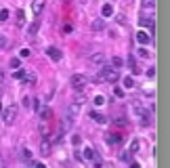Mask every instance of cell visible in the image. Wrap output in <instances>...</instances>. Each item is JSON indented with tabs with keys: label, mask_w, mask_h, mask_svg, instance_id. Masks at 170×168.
<instances>
[{
	"label": "cell",
	"mask_w": 170,
	"mask_h": 168,
	"mask_svg": "<svg viewBox=\"0 0 170 168\" xmlns=\"http://www.w3.org/2000/svg\"><path fill=\"white\" fill-rule=\"evenodd\" d=\"M122 141H124V137H122V134H118V132L107 134V143H109V145H120Z\"/></svg>",
	"instance_id": "cell-6"
},
{
	"label": "cell",
	"mask_w": 170,
	"mask_h": 168,
	"mask_svg": "<svg viewBox=\"0 0 170 168\" xmlns=\"http://www.w3.org/2000/svg\"><path fill=\"white\" fill-rule=\"evenodd\" d=\"M32 103H34V99H30V97L23 99V105H25V107H32Z\"/></svg>",
	"instance_id": "cell-37"
},
{
	"label": "cell",
	"mask_w": 170,
	"mask_h": 168,
	"mask_svg": "<svg viewBox=\"0 0 170 168\" xmlns=\"http://www.w3.org/2000/svg\"><path fill=\"white\" fill-rule=\"evenodd\" d=\"M101 15H103V17H111V15H114V6H111V4H103Z\"/></svg>",
	"instance_id": "cell-17"
},
{
	"label": "cell",
	"mask_w": 170,
	"mask_h": 168,
	"mask_svg": "<svg viewBox=\"0 0 170 168\" xmlns=\"http://www.w3.org/2000/svg\"><path fill=\"white\" fill-rule=\"evenodd\" d=\"M134 86H136V84H134V80H132L130 76H128V78H124V88H134Z\"/></svg>",
	"instance_id": "cell-25"
},
{
	"label": "cell",
	"mask_w": 170,
	"mask_h": 168,
	"mask_svg": "<svg viewBox=\"0 0 170 168\" xmlns=\"http://www.w3.org/2000/svg\"><path fill=\"white\" fill-rule=\"evenodd\" d=\"M143 8H156V0H143Z\"/></svg>",
	"instance_id": "cell-28"
},
{
	"label": "cell",
	"mask_w": 170,
	"mask_h": 168,
	"mask_svg": "<svg viewBox=\"0 0 170 168\" xmlns=\"http://www.w3.org/2000/svg\"><path fill=\"white\" fill-rule=\"evenodd\" d=\"M92 103H95V105H103V103H105V97H101V95H97V97L92 99Z\"/></svg>",
	"instance_id": "cell-29"
},
{
	"label": "cell",
	"mask_w": 170,
	"mask_h": 168,
	"mask_svg": "<svg viewBox=\"0 0 170 168\" xmlns=\"http://www.w3.org/2000/svg\"><path fill=\"white\" fill-rule=\"evenodd\" d=\"M82 156H84L86 160H95V158H97V156H95V149H92V147H84V153H82Z\"/></svg>",
	"instance_id": "cell-20"
},
{
	"label": "cell",
	"mask_w": 170,
	"mask_h": 168,
	"mask_svg": "<svg viewBox=\"0 0 170 168\" xmlns=\"http://www.w3.org/2000/svg\"><path fill=\"white\" fill-rule=\"evenodd\" d=\"M118 80H120V72H118L116 67H105V65H101L99 74L95 76V82H109V84H116Z\"/></svg>",
	"instance_id": "cell-1"
},
{
	"label": "cell",
	"mask_w": 170,
	"mask_h": 168,
	"mask_svg": "<svg viewBox=\"0 0 170 168\" xmlns=\"http://www.w3.org/2000/svg\"><path fill=\"white\" fill-rule=\"evenodd\" d=\"M86 84H88V78H86L84 74H74L72 76V88L74 90H84Z\"/></svg>",
	"instance_id": "cell-3"
},
{
	"label": "cell",
	"mask_w": 170,
	"mask_h": 168,
	"mask_svg": "<svg viewBox=\"0 0 170 168\" xmlns=\"http://www.w3.org/2000/svg\"><path fill=\"white\" fill-rule=\"evenodd\" d=\"M34 168H46V166H44L42 162H36V164H34Z\"/></svg>",
	"instance_id": "cell-42"
},
{
	"label": "cell",
	"mask_w": 170,
	"mask_h": 168,
	"mask_svg": "<svg viewBox=\"0 0 170 168\" xmlns=\"http://www.w3.org/2000/svg\"><path fill=\"white\" fill-rule=\"evenodd\" d=\"M139 147H141V141H139V139H132V143H130L128 151H130V153H136V151H139Z\"/></svg>",
	"instance_id": "cell-19"
},
{
	"label": "cell",
	"mask_w": 170,
	"mask_h": 168,
	"mask_svg": "<svg viewBox=\"0 0 170 168\" xmlns=\"http://www.w3.org/2000/svg\"><path fill=\"white\" fill-rule=\"evenodd\" d=\"M8 17H11V13H8L6 8H2V11H0V21H6Z\"/></svg>",
	"instance_id": "cell-30"
},
{
	"label": "cell",
	"mask_w": 170,
	"mask_h": 168,
	"mask_svg": "<svg viewBox=\"0 0 170 168\" xmlns=\"http://www.w3.org/2000/svg\"><path fill=\"white\" fill-rule=\"evenodd\" d=\"M80 111H82V103H78V101H74V103L69 105V116L74 118V116H78Z\"/></svg>",
	"instance_id": "cell-13"
},
{
	"label": "cell",
	"mask_w": 170,
	"mask_h": 168,
	"mask_svg": "<svg viewBox=\"0 0 170 168\" xmlns=\"http://www.w3.org/2000/svg\"><path fill=\"white\" fill-rule=\"evenodd\" d=\"M128 65L132 67V74H141V67L134 63V59H132V57H128Z\"/></svg>",
	"instance_id": "cell-23"
},
{
	"label": "cell",
	"mask_w": 170,
	"mask_h": 168,
	"mask_svg": "<svg viewBox=\"0 0 170 168\" xmlns=\"http://www.w3.org/2000/svg\"><path fill=\"white\" fill-rule=\"evenodd\" d=\"M149 38H151V36H149L147 32H136V42H139V44H143V46H145V44L149 42Z\"/></svg>",
	"instance_id": "cell-14"
},
{
	"label": "cell",
	"mask_w": 170,
	"mask_h": 168,
	"mask_svg": "<svg viewBox=\"0 0 170 168\" xmlns=\"http://www.w3.org/2000/svg\"><path fill=\"white\" fill-rule=\"evenodd\" d=\"M147 76H149V78H153V76H156V69H153V67H149V69H147Z\"/></svg>",
	"instance_id": "cell-40"
},
{
	"label": "cell",
	"mask_w": 170,
	"mask_h": 168,
	"mask_svg": "<svg viewBox=\"0 0 170 168\" xmlns=\"http://www.w3.org/2000/svg\"><path fill=\"white\" fill-rule=\"evenodd\" d=\"M44 2H46V0H34V2H32V13H34V15H40V13H42Z\"/></svg>",
	"instance_id": "cell-7"
},
{
	"label": "cell",
	"mask_w": 170,
	"mask_h": 168,
	"mask_svg": "<svg viewBox=\"0 0 170 168\" xmlns=\"http://www.w3.org/2000/svg\"><path fill=\"white\" fill-rule=\"evenodd\" d=\"M130 156H132V153H128V151H124V153H122V160H124V162H130Z\"/></svg>",
	"instance_id": "cell-38"
},
{
	"label": "cell",
	"mask_w": 170,
	"mask_h": 168,
	"mask_svg": "<svg viewBox=\"0 0 170 168\" xmlns=\"http://www.w3.org/2000/svg\"><path fill=\"white\" fill-rule=\"evenodd\" d=\"M11 67H15V69H19V67H21V61H19L17 57H15V59H11Z\"/></svg>",
	"instance_id": "cell-31"
},
{
	"label": "cell",
	"mask_w": 170,
	"mask_h": 168,
	"mask_svg": "<svg viewBox=\"0 0 170 168\" xmlns=\"http://www.w3.org/2000/svg\"><path fill=\"white\" fill-rule=\"evenodd\" d=\"M88 61H90L92 65H99V67H101V65H105V55H103V53H92V55L88 57Z\"/></svg>",
	"instance_id": "cell-4"
},
{
	"label": "cell",
	"mask_w": 170,
	"mask_h": 168,
	"mask_svg": "<svg viewBox=\"0 0 170 168\" xmlns=\"http://www.w3.org/2000/svg\"><path fill=\"white\" fill-rule=\"evenodd\" d=\"M13 76H15L17 80H23V76H25V69H17V72H15Z\"/></svg>",
	"instance_id": "cell-32"
},
{
	"label": "cell",
	"mask_w": 170,
	"mask_h": 168,
	"mask_svg": "<svg viewBox=\"0 0 170 168\" xmlns=\"http://www.w3.org/2000/svg\"><path fill=\"white\" fill-rule=\"evenodd\" d=\"M23 82L30 84V86H34V84L38 82V76H36L34 72H25V76H23Z\"/></svg>",
	"instance_id": "cell-8"
},
{
	"label": "cell",
	"mask_w": 170,
	"mask_h": 168,
	"mask_svg": "<svg viewBox=\"0 0 170 168\" xmlns=\"http://www.w3.org/2000/svg\"><path fill=\"white\" fill-rule=\"evenodd\" d=\"M19 158H21L23 162H32L34 156H32V151H30L27 147H21V149H19Z\"/></svg>",
	"instance_id": "cell-11"
},
{
	"label": "cell",
	"mask_w": 170,
	"mask_h": 168,
	"mask_svg": "<svg viewBox=\"0 0 170 168\" xmlns=\"http://www.w3.org/2000/svg\"><path fill=\"white\" fill-rule=\"evenodd\" d=\"M50 116H53L50 107H42V109H40V120H42V122H46V120H48Z\"/></svg>",
	"instance_id": "cell-18"
},
{
	"label": "cell",
	"mask_w": 170,
	"mask_h": 168,
	"mask_svg": "<svg viewBox=\"0 0 170 168\" xmlns=\"http://www.w3.org/2000/svg\"><path fill=\"white\" fill-rule=\"evenodd\" d=\"M40 153H44V156L50 153V143H48V141H42V143H40Z\"/></svg>",
	"instance_id": "cell-21"
},
{
	"label": "cell",
	"mask_w": 170,
	"mask_h": 168,
	"mask_svg": "<svg viewBox=\"0 0 170 168\" xmlns=\"http://www.w3.org/2000/svg\"><path fill=\"white\" fill-rule=\"evenodd\" d=\"M114 126H120V128H122V126H128V120L126 118H118V120H114Z\"/></svg>",
	"instance_id": "cell-26"
},
{
	"label": "cell",
	"mask_w": 170,
	"mask_h": 168,
	"mask_svg": "<svg viewBox=\"0 0 170 168\" xmlns=\"http://www.w3.org/2000/svg\"><path fill=\"white\" fill-rule=\"evenodd\" d=\"M114 92H116V97H122V95H124V90H122V88H116Z\"/></svg>",
	"instance_id": "cell-41"
},
{
	"label": "cell",
	"mask_w": 170,
	"mask_h": 168,
	"mask_svg": "<svg viewBox=\"0 0 170 168\" xmlns=\"http://www.w3.org/2000/svg\"><path fill=\"white\" fill-rule=\"evenodd\" d=\"M38 30H40V21H34V23H30L27 34H30V36H36V34H38Z\"/></svg>",
	"instance_id": "cell-16"
},
{
	"label": "cell",
	"mask_w": 170,
	"mask_h": 168,
	"mask_svg": "<svg viewBox=\"0 0 170 168\" xmlns=\"http://www.w3.org/2000/svg\"><path fill=\"white\" fill-rule=\"evenodd\" d=\"M61 30H63L65 34H69V32H72L74 27H72V23H63V27H61Z\"/></svg>",
	"instance_id": "cell-34"
},
{
	"label": "cell",
	"mask_w": 170,
	"mask_h": 168,
	"mask_svg": "<svg viewBox=\"0 0 170 168\" xmlns=\"http://www.w3.org/2000/svg\"><path fill=\"white\" fill-rule=\"evenodd\" d=\"M72 143H74V145H80V143H82V137L74 134V137H72Z\"/></svg>",
	"instance_id": "cell-35"
},
{
	"label": "cell",
	"mask_w": 170,
	"mask_h": 168,
	"mask_svg": "<svg viewBox=\"0 0 170 168\" xmlns=\"http://www.w3.org/2000/svg\"><path fill=\"white\" fill-rule=\"evenodd\" d=\"M2 80H4V74H2V72H0V84H2Z\"/></svg>",
	"instance_id": "cell-45"
},
{
	"label": "cell",
	"mask_w": 170,
	"mask_h": 168,
	"mask_svg": "<svg viewBox=\"0 0 170 168\" xmlns=\"http://www.w3.org/2000/svg\"><path fill=\"white\" fill-rule=\"evenodd\" d=\"M15 118H17V105H8V107L2 109V120H4V124L11 126L15 122Z\"/></svg>",
	"instance_id": "cell-2"
},
{
	"label": "cell",
	"mask_w": 170,
	"mask_h": 168,
	"mask_svg": "<svg viewBox=\"0 0 170 168\" xmlns=\"http://www.w3.org/2000/svg\"><path fill=\"white\" fill-rule=\"evenodd\" d=\"M132 109H134V114H136V116H143V114L147 111V109L143 107V103H141L139 99H134V101H132Z\"/></svg>",
	"instance_id": "cell-10"
},
{
	"label": "cell",
	"mask_w": 170,
	"mask_h": 168,
	"mask_svg": "<svg viewBox=\"0 0 170 168\" xmlns=\"http://www.w3.org/2000/svg\"><path fill=\"white\" fill-rule=\"evenodd\" d=\"M15 23L21 27V25H25V11L23 8H19L17 13H15Z\"/></svg>",
	"instance_id": "cell-9"
},
{
	"label": "cell",
	"mask_w": 170,
	"mask_h": 168,
	"mask_svg": "<svg viewBox=\"0 0 170 168\" xmlns=\"http://www.w3.org/2000/svg\"><path fill=\"white\" fill-rule=\"evenodd\" d=\"M38 128H40V132H42V134H48V126H46V122H40Z\"/></svg>",
	"instance_id": "cell-33"
},
{
	"label": "cell",
	"mask_w": 170,
	"mask_h": 168,
	"mask_svg": "<svg viewBox=\"0 0 170 168\" xmlns=\"http://www.w3.org/2000/svg\"><path fill=\"white\" fill-rule=\"evenodd\" d=\"M72 124H74L72 116H69V118H65V120H61V126H59V128H61V134H65V132L72 128Z\"/></svg>",
	"instance_id": "cell-12"
},
{
	"label": "cell",
	"mask_w": 170,
	"mask_h": 168,
	"mask_svg": "<svg viewBox=\"0 0 170 168\" xmlns=\"http://www.w3.org/2000/svg\"><path fill=\"white\" fill-rule=\"evenodd\" d=\"M46 55H48L53 61H61V57H63V53H61L57 46H50V48H46Z\"/></svg>",
	"instance_id": "cell-5"
},
{
	"label": "cell",
	"mask_w": 170,
	"mask_h": 168,
	"mask_svg": "<svg viewBox=\"0 0 170 168\" xmlns=\"http://www.w3.org/2000/svg\"><path fill=\"white\" fill-rule=\"evenodd\" d=\"M19 57H23V59H25V57H30V48H21V53H19Z\"/></svg>",
	"instance_id": "cell-36"
},
{
	"label": "cell",
	"mask_w": 170,
	"mask_h": 168,
	"mask_svg": "<svg viewBox=\"0 0 170 168\" xmlns=\"http://www.w3.org/2000/svg\"><path fill=\"white\" fill-rule=\"evenodd\" d=\"M111 67H116V69L122 67V59H120V57H114V59H111Z\"/></svg>",
	"instance_id": "cell-27"
},
{
	"label": "cell",
	"mask_w": 170,
	"mask_h": 168,
	"mask_svg": "<svg viewBox=\"0 0 170 168\" xmlns=\"http://www.w3.org/2000/svg\"><path fill=\"white\" fill-rule=\"evenodd\" d=\"M130 168H141V166H139L136 162H132V164H130Z\"/></svg>",
	"instance_id": "cell-44"
},
{
	"label": "cell",
	"mask_w": 170,
	"mask_h": 168,
	"mask_svg": "<svg viewBox=\"0 0 170 168\" xmlns=\"http://www.w3.org/2000/svg\"><path fill=\"white\" fill-rule=\"evenodd\" d=\"M90 118L97 122V124H107V118L103 114H97V111H90Z\"/></svg>",
	"instance_id": "cell-15"
},
{
	"label": "cell",
	"mask_w": 170,
	"mask_h": 168,
	"mask_svg": "<svg viewBox=\"0 0 170 168\" xmlns=\"http://www.w3.org/2000/svg\"><path fill=\"white\" fill-rule=\"evenodd\" d=\"M139 23H141V27H145V25H147V27H153V19H151V17H149V19L143 17V19H139Z\"/></svg>",
	"instance_id": "cell-24"
},
{
	"label": "cell",
	"mask_w": 170,
	"mask_h": 168,
	"mask_svg": "<svg viewBox=\"0 0 170 168\" xmlns=\"http://www.w3.org/2000/svg\"><path fill=\"white\" fill-rule=\"evenodd\" d=\"M4 44H6V40H4V38H2V36H0V48H2V46H4Z\"/></svg>",
	"instance_id": "cell-43"
},
{
	"label": "cell",
	"mask_w": 170,
	"mask_h": 168,
	"mask_svg": "<svg viewBox=\"0 0 170 168\" xmlns=\"http://www.w3.org/2000/svg\"><path fill=\"white\" fill-rule=\"evenodd\" d=\"M0 111H2V103H0Z\"/></svg>",
	"instance_id": "cell-46"
},
{
	"label": "cell",
	"mask_w": 170,
	"mask_h": 168,
	"mask_svg": "<svg viewBox=\"0 0 170 168\" xmlns=\"http://www.w3.org/2000/svg\"><path fill=\"white\" fill-rule=\"evenodd\" d=\"M92 30H95V32H101V30H105V23H103V19H97V21H92Z\"/></svg>",
	"instance_id": "cell-22"
},
{
	"label": "cell",
	"mask_w": 170,
	"mask_h": 168,
	"mask_svg": "<svg viewBox=\"0 0 170 168\" xmlns=\"http://www.w3.org/2000/svg\"><path fill=\"white\" fill-rule=\"evenodd\" d=\"M149 53H147V48H139V57H147Z\"/></svg>",
	"instance_id": "cell-39"
}]
</instances>
